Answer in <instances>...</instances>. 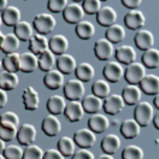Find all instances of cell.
<instances>
[{"instance_id": "6da1fadb", "label": "cell", "mask_w": 159, "mask_h": 159, "mask_svg": "<svg viewBox=\"0 0 159 159\" xmlns=\"http://www.w3.org/2000/svg\"><path fill=\"white\" fill-rule=\"evenodd\" d=\"M154 112L152 105L147 101H140L135 105L134 110V119L139 123L140 127H147L153 120Z\"/></svg>"}, {"instance_id": "7a4b0ae2", "label": "cell", "mask_w": 159, "mask_h": 159, "mask_svg": "<svg viewBox=\"0 0 159 159\" xmlns=\"http://www.w3.org/2000/svg\"><path fill=\"white\" fill-rule=\"evenodd\" d=\"M56 18L50 15V13H39L35 16L34 22H33V27L34 29L38 31L40 35H46L50 34L51 31L56 28Z\"/></svg>"}, {"instance_id": "3957f363", "label": "cell", "mask_w": 159, "mask_h": 159, "mask_svg": "<svg viewBox=\"0 0 159 159\" xmlns=\"http://www.w3.org/2000/svg\"><path fill=\"white\" fill-rule=\"evenodd\" d=\"M84 84L77 79L69 80L64 86V95L69 101H80L84 97Z\"/></svg>"}, {"instance_id": "277c9868", "label": "cell", "mask_w": 159, "mask_h": 159, "mask_svg": "<svg viewBox=\"0 0 159 159\" xmlns=\"http://www.w3.org/2000/svg\"><path fill=\"white\" fill-rule=\"evenodd\" d=\"M146 76V69L143 64L141 63H131L127 65V69L124 70V79L129 84H139L142 79Z\"/></svg>"}, {"instance_id": "5b68a950", "label": "cell", "mask_w": 159, "mask_h": 159, "mask_svg": "<svg viewBox=\"0 0 159 159\" xmlns=\"http://www.w3.org/2000/svg\"><path fill=\"white\" fill-rule=\"evenodd\" d=\"M102 75L109 83H117L124 76V70L118 61H109L102 69Z\"/></svg>"}, {"instance_id": "8992f818", "label": "cell", "mask_w": 159, "mask_h": 159, "mask_svg": "<svg viewBox=\"0 0 159 159\" xmlns=\"http://www.w3.org/2000/svg\"><path fill=\"white\" fill-rule=\"evenodd\" d=\"M95 133H93L89 128H82L77 130L74 135V141L80 148L89 149L95 143Z\"/></svg>"}, {"instance_id": "52a82bcc", "label": "cell", "mask_w": 159, "mask_h": 159, "mask_svg": "<svg viewBox=\"0 0 159 159\" xmlns=\"http://www.w3.org/2000/svg\"><path fill=\"white\" fill-rule=\"evenodd\" d=\"M83 16L84 11L82 9V5L77 2H69L65 10L63 11V17L69 24H79L83 20Z\"/></svg>"}, {"instance_id": "ba28073f", "label": "cell", "mask_w": 159, "mask_h": 159, "mask_svg": "<svg viewBox=\"0 0 159 159\" xmlns=\"http://www.w3.org/2000/svg\"><path fill=\"white\" fill-rule=\"evenodd\" d=\"M124 105H125V102L122 98V95H119V94H110L102 102V109L107 115L115 116V115L119 113L123 110Z\"/></svg>"}, {"instance_id": "9c48e42d", "label": "cell", "mask_w": 159, "mask_h": 159, "mask_svg": "<svg viewBox=\"0 0 159 159\" xmlns=\"http://www.w3.org/2000/svg\"><path fill=\"white\" fill-rule=\"evenodd\" d=\"M36 128L30 124V123H24L18 128L17 133V140L22 146H30L36 139Z\"/></svg>"}, {"instance_id": "30bf717a", "label": "cell", "mask_w": 159, "mask_h": 159, "mask_svg": "<svg viewBox=\"0 0 159 159\" xmlns=\"http://www.w3.org/2000/svg\"><path fill=\"white\" fill-rule=\"evenodd\" d=\"M113 45L107 39H99L94 45V54L99 60H109L113 56Z\"/></svg>"}, {"instance_id": "8fae6325", "label": "cell", "mask_w": 159, "mask_h": 159, "mask_svg": "<svg viewBox=\"0 0 159 159\" xmlns=\"http://www.w3.org/2000/svg\"><path fill=\"white\" fill-rule=\"evenodd\" d=\"M145 15L139 10H130L124 16V24L130 30H140L145 25Z\"/></svg>"}, {"instance_id": "7c38bea8", "label": "cell", "mask_w": 159, "mask_h": 159, "mask_svg": "<svg viewBox=\"0 0 159 159\" xmlns=\"http://www.w3.org/2000/svg\"><path fill=\"white\" fill-rule=\"evenodd\" d=\"M42 131L47 135V136H57L61 131V123L57 118V116L54 115H47L45 118L42 119Z\"/></svg>"}, {"instance_id": "4fadbf2b", "label": "cell", "mask_w": 159, "mask_h": 159, "mask_svg": "<svg viewBox=\"0 0 159 159\" xmlns=\"http://www.w3.org/2000/svg\"><path fill=\"white\" fill-rule=\"evenodd\" d=\"M134 42L139 50L145 52V51L152 48V46L154 43V36L149 30L140 29L134 36Z\"/></svg>"}, {"instance_id": "5bb4252c", "label": "cell", "mask_w": 159, "mask_h": 159, "mask_svg": "<svg viewBox=\"0 0 159 159\" xmlns=\"http://www.w3.org/2000/svg\"><path fill=\"white\" fill-rule=\"evenodd\" d=\"M48 48L53 54L61 56L69 48V40L61 34H56L48 40Z\"/></svg>"}, {"instance_id": "9a60e30c", "label": "cell", "mask_w": 159, "mask_h": 159, "mask_svg": "<svg viewBox=\"0 0 159 159\" xmlns=\"http://www.w3.org/2000/svg\"><path fill=\"white\" fill-rule=\"evenodd\" d=\"M110 127V120L105 115L94 113L88 119V128L95 134H101Z\"/></svg>"}, {"instance_id": "2e32d148", "label": "cell", "mask_w": 159, "mask_h": 159, "mask_svg": "<svg viewBox=\"0 0 159 159\" xmlns=\"http://www.w3.org/2000/svg\"><path fill=\"white\" fill-rule=\"evenodd\" d=\"M22 100H23V105H24V109L28 110V111H35L38 110L40 105V98L38 92L35 90L34 87H27L25 89L23 90V94H22Z\"/></svg>"}, {"instance_id": "e0dca14e", "label": "cell", "mask_w": 159, "mask_h": 159, "mask_svg": "<svg viewBox=\"0 0 159 159\" xmlns=\"http://www.w3.org/2000/svg\"><path fill=\"white\" fill-rule=\"evenodd\" d=\"M64 115H65L66 119L69 122H72V123L81 120L83 118V115H84L82 102L81 101H69L65 106Z\"/></svg>"}, {"instance_id": "ac0fdd59", "label": "cell", "mask_w": 159, "mask_h": 159, "mask_svg": "<svg viewBox=\"0 0 159 159\" xmlns=\"http://www.w3.org/2000/svg\"><path fill=\"white\" fill-rule=\"evenodd\" d=\"M117 20V12L111 6H104L97 13V22L101 27H111L116 24Z\"/></svg>"}, {"instance_id": "d6986e66", "label": "cell", "mask_w": 159, "mask_h": 159, "mask_svg": "<svg viewBox=\"0 0 159 159\" xmlns=\"http://www.w3.org/2000/svg\"><path fill=\"white\" fill-rule=\"evenodd\" d=\"M140 89L147 95H157L159 93V77L148 74L139 83Z\"/></svg>"}, {"instance_id": "ffe728a7", "label": "cell", "mask_w": 159, "mask_h": 159, "mask_svg": "<svg viewBox=\"0 0 159 159\" xmlns=\"http://www.w3.org/2000/svg\"><path fill=\"white\" fill-rule=\"evenodd\" d=\"M115 56L119 64H125V65L134 63L136 59V52L129 45L119 46L118 48L115 51Z\"/></svg>"}, {"instance_id": "44dd1931", "label": "cell", "mask_w": 159, "mask_h": 159, "mask_svg": "<svg viewBox=\"0 0 159 159\" xmlns=\"http://www.w3.org/2000/svg\"><path fill=\"white\" fill-rule=\"evenodd\" d=\"M2 17V23L6 25V27H16L18 23H20V18H22V13L20 10L17 6H13V5H9L5 11L2 12L1 15Z\"/></svg>"}, {"instance_id": "7402d4cb", "label": "cell", "mask_w": 159, "mask_h": 159, "mask_svg": "<svg viewBox=\"0 0 159 159\" xmlns=\"http://www.w3.org/2000/svg\"><path fill=\"white\" fill-rule=\"evenodd\" d=\"M20 71L24 74H30L34 72L39 68V61H38V56H35L31 52H24L20 54Z\"/></svg>"}, {"instance_id": "603a6c76", "label": "cell", "mask_w": 159, "mask_h": 159, "mask_svg": "<svg viewBox=\"0 0 159 159\" xmlns=\"http://www.w3.org/2000/svg\"><path fill=\"white\" fill-rule=\"evenodd\" d=\"M56 63H57L58 70L63 75H70V74L75 72L76 66H77L75 58L71 54H68V53H64V54L59 56Z\"/></svg>"}, {"instance_id": "cb8c5ba5", "label": "cell", "mask_w": 159, "mask_h": 159, "mask_svg": "<svg viewBox=\"0 0 159 159\" xmlns=\"http://www.w3.org/2000/svg\"><path fill=\"white\" fill-rule=\"evenodd\" d=\"M43 84L51 90H56L64 84V75L59 70H51L43 77Z\"/></svg>"}, {"instance_id": "d4e9b609", "label": "cell", "mask_w": 159, "mask_h": 159, "mask_svg": "<svg viewBox=\"0 0 159 159\" xmlns=\"http://www.w3.org/2000/svg\"><path fill=\"white\" fill-rule=\"evenodd\" d=\"M140 130H141V127L135 119L127 118L120 124V134L125 139H135L136 136H139Z\"/></svg>"}, {"instance_id": "484cf974", "label": "cell", "mask_w": 159, "mask_h": 159, "mask_svg": "<svg viewBox=\"0 0 159 159\" xmlns=\"http://www.w3.org/2000/svg\"><path fill=\"white\" fill-rule=\"evenodd\" d=\"M141 89L138 86L134 84H128L127 87H124L122 90V98L124 100V102L127 105H136L138 102H140L141 99Z\"/></svg>"}, {"instance_id": "4316f807", "label": "cell", "mask_w": 159, "mask_h": 159, "mask_svg": "<svg viewBox=\"0 0 159 159\" xmlns=\"http://www.w3.org/2000/svg\"><path fill=\"white\" fill-rule=\"evenodd\" d=\"M81 102H82L84 112L94 115V113H99V111L102 107L104 100L98 98V97H95L94 94H89V95H86Z\"/></svg>"}, {"instance_id": "83f0119b", "label": "cell", "mask_w": 159, "mask_h": 159, "mask_svg": "<svg viewBox=\"0 0 159 159\" xmlns=\"http://www.w3.org/2000/svg\"><path fill=\"white\" fill-rule=\"evenodd\" d=\"M20 83V79L17 74L9 72V71H0V88L4 90H13L17 88Z\"/></svg>"}, {"instance_id": "f1b7e54d", "label": "cell", "mask_w": 159, "mask_h": 159, "mask_svg": "<svg viewBox=\"0 0 159 159\" xmlns=\"http://www.w3.org/2000/svg\"><path fill=\"white\" fill-rule=\"evenodd\" d=\"M29 50L35 56H39L42 52L48 50V40L45 35L34 34V36L29 40Z\"/></svg>"}, {"instance_id": "f546056e", "label": "cell", "mask_w": 159, "mask_h": 159, "mask_svg": "<svg viewBox=\"0 0 159 159\" xmlns=\"http://www.w3.org/2000/svg\"><path fill=\"white\" fill-rule=\"evenodd\" d=\"M119 147H120V139L116 134H107L101 140V149L104 151V153L115 154Z\"/></svg>"}, {"instance_id": "4dcf8cb0", "label": "cell", "mask_w": 159, "mask_h": 159, "mask_svg": "<svg viewBox=\"0 0 159 159\" xmlns=\"http://www.w3.org/2000/svg\"><path fill=\"white\" fill-rule=\"evenodd\" d=\"M13 34L20 41H29L34 36V27L27 20H20V23L15 27Z\"/></svg>"}, {"instance_id": "1f68e13d", "label": "cell", "mask_w": 159, "mask_h": 159, "mask_svg": "<svg viewBox=\"0 0 159 159\" xmlns=\"http://www.w3.org/2000/svg\"><path fill=\"white\" fill-rule=\"evenodd\" d=\"M75 75H76V79L80 80L81 82H89L94 77L95 71H94L93 65H90L89 63L83 61V63H80L76 66Z\"/></svg>"}, {"instance_id": "d6a6232c", "label": "cell", "mask_w": 159, "mask_h": 159, "mask_svg": "<svg viewBox=\"0 0 159 159\" xmlns=\"http://www.w3.org/2000/svg\"><path fill=\"white\" fill-rule=\"evenodd\" d=\"M47 110L51 115H60V113H64V110H65V106H66V101L63 97L60 95H52L48 98L47 100Z\"/></svg>"}, {"instance_id": "836d02e7", "label": "cell", "mask_w": 159, "mask_h": 159, "mask_svg": "<svg viewBox=\"0 0 159 159\" xmlns=\"http://www.w3.org/2000/svg\"><path fill=\"white\" fill-rule=\"evenodd\" d=\"M20 40L13 34V33H9V34H5V38L2 41V45H1V48L5 54H11V53H16V51L20 48Z\"/></svg>"}, {"instance_id": "e575fe53", "label": "cell", "mask_w": 159, "mask_h": 159, "mask_svg": "<svg viewBox=\"0 0 159 159\" xmlns=\"http://www.w3.org/2000/svg\"><path fill=\"white\" fill-rule=\"evenodd\" d=\"M105 39H107L113 45V43H119L125 38V30L120 24H113L106 29L105 33Z\"/></svg>"}, {"instance_id": "d590c367", "label": "cell", "mask_w": 159, "mask_h": 159, "mask_svg": "<svg viewBox=\"0 0 159 159\" xmlns=\"http://www.w3.org/2000/svg\"><path fill=\"white\" fill-rule=\"evenodd\" d=\"M76 35L82 40H89L95 34V27L89 20H81L79 24H76Z\"/></svg>"}, {"instance_id": "8d00e7d4", "label": "cell", "mask_w": 159, "mask_h": 159, "mask_svg": "<svg viewBox=\"0 0 159 159\" xmlns=\"http://www.w3.org/2000/svg\"><path fill=\"white\" fill-rule=\"evenodd\" d=\"M20 54L18 53H11V54H6L2 59V66L5 71L9 72H13L17 74L20 71Z\"/></svg>"}, {"instance_id": "74e56055", "label": "cell", "mask_w": 159, "mask_h": 159, "mask_svg": "<svg viewBox=\"0 0 159 159\" xmlns=\"http://www.w3.org/2000/svg\"><path fill=\"white\" fill-rule=\"evenodd\" d=\"M38 61H39L40 69L45 72H48L51 70H53V66L56 64V58H54V54L48 48L38 56Z\"/></svg>"}, {"instance_id": "f35d334b", "label": "cell", "mask_w": 159, "mask_h": 159, "mask_svg": "<svg viewBox=\"0 0 159 159\" xmlns=\"http://www.w3.org/2000/svg\"><path fill=\"white\" fill-rule=\"evenodd\" d=\"M141 60L143 63V66L148 68V69H156L159 65V50L157 48H149L145 51Z\"/></svg>"}, {"instance_id": "ab89813d", "label": "cell", "mask_w": 159, "mask_h": 159, "mask_svg": "<svg viewBox=\"0 0 159 159\" xmlns=\"http://www.w3.org/2000/svg\"><path fill=\"white\" fill-rule=\"evenodd\" d=\"M75 141L69 136H63L57 143V149L64 157H72L75 153Z\"/></svg>"}, {"instance_id": "60d3db41", "label": "cell", "mask_w": 159, "mask_h": 159, "mask_svg": "<svg viewBox=\"0 0 159 159\" xmlns=\"http://www.w3.org/2000/svg\"><path fill=\"white\" fill-rule=\"evenodd\" d=\"M92 92L100 99H106L111 93L110 83L106 80H97L92 86Z\"/></svg>"}, {"instance_id": "b9f144b4", "label": "cell", "mask_w": 159, "mask_h": 159, "mask_svg": "<svg viewBox=\"0 0 159 159\" xmlns=\"http://www.w3.org/2000/svg\"><path fill=\"white\" fill-rule=\"evenodd\" d=\"M122 159H143V151L136 145H129L122 151Z\"/></svg>"}, {"instance_id": "7bdbcfd3", "label": "cell", "mask_w": 159, "mask_h": 159, "mask_svg": "<svg viewBox=\"0 0 159 159\" xmlns=\"http://www.w3.org/2000/svg\"><path fill=\"white\" fill-rule=\"evenodd\" d=\"M18 128L13 125H7V124H0V139L4 141H11L15 138H17Z\"/></svg>"}, {"instance_id": "ee69618b", "label": "cell", "mask_w": 159, "mask_h": 159, "mask_svg": "<svg viewBox=\"0 0 159 159\" xmlns=\"http://www.w3.org/2000/svg\"><path fill=\"white\" fill-rule=\"evenodd\" d=\"M45 152L41 147L36 145H30L27 146V148L23 152V159H43Z\"/></svg>"}, {"instance_id": "f6af8a7d", "label": "cell", "mask_w": 159, "mask_h": 159, "mask_svg": "<svg viewBox=\"0 0 159 159\" xmlns=\"http://www.w3.org/2000/svg\"><path fill=\"white\" fill-rule=\"evenodd\" d=\"M23 152L24 149L18 145H9L5 147L2 154L6 159H23Z\"/></svg>"}, {"instance_id": "bcb514c9", "label": "cell", "mask_w": 159, "mask_h": 159, "mask_svg": "<svg viewBox=\"0 0 159 159\" xmlns=\"http://www.w3.org/2000/svg\"><path fill=\"white\" fill-rule=\"evenodd\" d=\"M0 124H7V125H13L18 128L20 124V117L17 113L12 112V111H7L0 115Z\"/></svg>"}, {"instance_id": "7dc6e473", "label": "cell", "mask_w": 159, "mask_h": 159, "mask_svg": "<svg viewBox=\"0 0 159 159\" xmlns=\"http://www.w3.org/2000/svg\"><path fill=\"white\" fill-rule=\"evenodd\" d=\"M82 9L84 11V13L97 15L101 9V1L100 0H84L82 2Z\"/></svg>"}, {"instance_id": "c3c4849f", "label": "cell", "mask_w": 159, "mask_h": 159, "mask_svg": "<svg viewBox=\"0 0 159 159\" xmlns=\"http://www.w3.org/2000/svg\"><path fill=\"white\" fill-rule=\"evenodd\" d=\"M68 4H69V1H66V0H48L47 7L52 13H59L65 10Z\"/></svg>"}, {"instance_id": "681fc988", "label": "cell", "mask_w": 159, "mask_h": 159, "mask_svg": "<svg viewBox=\"0 0 159 159\" xmlns=\"http://www.w3.org/2000/svg\"><path fill=\"white\" fill-rule=\"evenodd\" d=\"M72 159H95V157H94V154L90 152L89 149L80 148L77 151H75Z\"/></svg>"}, {"instance_id": "f907efd6", "label": "cell", "mask_w": 159, "mask_h": 159, "mask_svg": "<svg viewBox=\"0 0 159 159\" xmlns=\"http://www.w3.org/2000/svg\"><path fill=\"white\" fill-rule=\"evenodd\" d=\"M65 157L60 153L58 149L54 148H50L47 149L43 154V159H64Z\"/></svg>"}, {"instance_id": "816d5d0a", "label": "cell", "mask_w": 159, "mask_h": 159, "mask_svg": "<svg viewBox=\"0 0 159 159\" xmlns=\"http://www.w3.org/2000/svg\"><path fill=\"white\" fill-rule=\"evenodd\" d=\"M122 4L130 10H138V7L141 5V0H122Z\"/></svg>"}, {"instance_id": "f5cc1de1", "label": "cell", "mask_w": 159, "mask_h": 159, "mask_svg": "<svg viewBox=\"0 0 159 159\" xmlns=\"http://www.w3.org/2000/svg\"><path fill=\"white\" fill-rule=\"evenodd\" d=\"M7 101H9V97H7L6 90H4L0 88V109L5 107L6 104H7Z\"/></svg>"}, {"instance_id": "db71d44e", "label": "cell", "mask_w": 159, "mask_h": 159, "mask_svg": "<svg viewBox=\"0 0 159 159\" xmlns=\"http://www.w3.org/2000/svg\"><path fill=\"white\" fill-rule=\"evenodd\" d=\"M153 125H154V128L157 130H159V111L154 115V117H153Z\"/></svg>"}, {"instance_id": "11a10c76", "label": "cell", "mask_w": 159, "mask_h": 159, "mask_svg": "<svg viewBox=\"0 0 159 159\" xmlns=\"http://www.w3.org/2000/svg\"><path fill=\"white\" fill-rule=\"evenodd\" d=\"M7 6H9V1L7 0H0V13H2Z\"/></svg>"}, {"instance_id": "9f6ffc18", "label": "cell", "mask_w": 159, "mask_h": 159, "mask_svg": "<svg viewBox=\"0 0 159 159\" xmlns=\"http://www.w3.org/2000/svg\"><path fill=\"white\" fill-rule=\"evenodd\" d=\"M97 159H115L112 154H107V153H104V154H100Z\"/></svg>"}, {"instance_id": "6f0895ef", "label": "cell", "mask_w": 159, "mask_h": 159, "mask_svg": "<svg viewBox=\"0 0 159 159\" xmlns=\"http://www.w3.org/2000/svg\"><path fill=\"white\" fill-rule=\"evenodd\" d=\"M153 104H154V106L159 110V93L157 95H154V99H153Z\"/></svg>"}, {"instance_id": "680465c9", "label": "cell", "mask_w": 159, "mask_h": 159, "mask_svg": "<svg viewBox=\"0 0 159 159\" xmlns=\"http://www.w3.org/2000/svg\"><path fill=\"white\" fill-rule=\"evenodd\" d=\"M6 147V145H5V141L2 139H0V153H4V149Z\"/></svg>"}, {"instance_id": "91938a15", "label": "cell", "mask_w": 159, "mask_h": 159, "mask_svg": "<svg viewBox=\"0 0 159 159\" xmlns=\"http://www.w3.org/2000/svg\"><path fill=\"white\" fill-rule=\"evenodd\" d=\"M4 38H5V34H2L0 31V48H1V45H2V41H4Z\"/></svg>"}, {"instance_id": "94428289", "label": "cell", "mask_w": 159, "mask_h": 159, "mask_svg": "<svg viewBox=\"0 0 159 159\" xmlns=\"http://www.w3.org/2000/svg\"><path fill=\"white\" fill-rule=\"evenodd\" d=\"M2 24H4V23H2V17H1V15H0V27H1Z\"/></svg>"}, {"instance_id": "6125c7cd", "label": "cell", "mask_w": 159, "mask_h": 159, "mask_svg": "<svg viewBox=\"0 0 159 159\" xmlns=\"http://www.w3.org/2000/svg\"><path fill=\"white\" fill-rule=\"evenodd\" d=\"M0 159H6V158H5V156H4L2 153H0Z\"/></svg>"}, {"instance_id": "be15d7a7", "label": "cell", "mask_w": 159, "mask_h": 159, "mask_svg": "<svg viewBox=\"0 0 159 159\" xmlns=\"http://www.w3.org/2000/svg\"><path fill=\"white\" fill-rule=\"evenodd\" d=\"M1 68H2V61H1V59H0V71H1Z\"/></svg>"}]
</instances>
